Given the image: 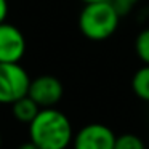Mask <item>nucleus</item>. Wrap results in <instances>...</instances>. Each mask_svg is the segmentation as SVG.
<instances>
[{
  "instance_id": "f257e3e1",
  "label": "nucleus",
  "mask_w": 149,
  "mask_h": 149,
  "mask_svg": "<svg viewBox=\"0 0 149 149\" xmlns=\"http://www.w3.org/2000/svg\"><path fill=\"white\" fill-rule=\"evenodd\" d=\"M29 136L39 149H68L74 130L64 112L56 107H43L29 123Z\"/></svg>"
},
{
  "instance_id": "f03ea898",
  "label": "nucleus",
  "mask_w": 149,
  "mask_h": 149,
  "mask_svg": "<svg viewBox=\"0 0 149 149\" xmlns=\"http://www.w3.org/2000/svg\"><path fill=\"white\" fill-rule=\"evenodd\" d=\"M119 21L120 15L111 5L109 0L85 3L82 8L79 15V29L88 40L101 42L114 36L119 27Z\"/></svg>"
},
{
  "instance_id": "7ed1b4c3",
  "label": "nucleus",
  "mask_w": 149,
  "mask_h": 149,
  "mask_svg": "<svg viewBox=\"0 0 149 149\" xmlns=\"http://www.w3.org/2000/svg\"><path fill=\"white\" fill-rule=\"evenodd\" d=\"M31 77L19 63H0V104H13L29 91Z\"/></svg>"
},
{
  "instance_id": "20e7f679",
  "label": "nucleus",
  "mask_w": 149,
  "mask_h": 149,
  "mask_svg": "<svg viewBox=\"0 0 149 149\" xmlns=\"http://www.w3.org/2000/svg\"><path fill=\"white\" fill-rule=\"evenodd\" d=\"M116 133L104 123H87L72 138V149H114Z\"/></svg>"
},
{
  "instance_id": "39448f33",
  "label": "nucleus",
  "mask_w": 149,
  "mask_h": 149,
  "mask_svg": "<svg viewBox=\"0 0 149 149\" xmlns=\"http://www.w3.org/2000/svg\"><path fill=\"white\" fill-rule=\"evenodd\" d=\"M64 88L59 79L55 75H39L36 79H31L27 96L32 98L40 109L43 107H55L61 101Z\"/></svg>"
},
{
  "instance_id": "423d86ee",
  "label": "nucleus",
  "mask_w": 149,
  "mask_h": 149,
  "mask_svg": "<svg viewBox=\"0 0 149 149\" xmlns=\"http://www.w3.org/2000/svg\"><path fill=\"white\" fill-rule=\"evenodd\" d=\"M26 53L24 34L15 24H0V63H19Z\"/></svg>"
},
{
  "instance_id": "0eeeda50",
  "label": "nucleus",
  "mask_w": 149,
  "mask_h": 149,
  "mask_svg": "<svg viewBox=\"0 0 149 149\" xmlns=\"http://www.w3.org/2000/svg\"><path fill=\"white\" fill-rule=\"evenodd\" d=\"M10 106H11V114H13L15 119L21 123H27V125L36 119V116L40 111V107L37 106V103L32 98L27 96V95L23 98H19V100H16L13 104H10Z\"/></svg>"
},
{
  "instance_id": "6e6552de",
  "label": "nucleus",
  "mask_w": 149,
  "mask_h": 149,
  "mask_svg": "<svg viewBox=\"0 0 149 149\" xmlns=\"http://www.w3.org/2000/svg\"><path fill=\"white\" fill-rule=\"evenodd\" d=\"M132 90L141 101L149 103V66L144 64L133 74Z\"/></svg>"
},
{
  "instance_id": "1a4fd4ad",
  "label": "nucleus",
  "mask_w": 149,
  "mask_h": 149,
  "mask_svg": "<svg viewBox=\"0 0 149 149\" xmlns=\"http://www.w3.org/2000/svg\"><path fill=\"white\" fill-rule=\"evenodd\" d=\"M114 149H146L144 141L135 133H122L116 136Z\"/></svg>"
},
{
  "instance_id": "9d476101",
  "label": "nucleus",
  "mask_w": 149,
  "mask_h": 149,
  "mask_svg": "<svg viewBox=\"0 0 149 149\" xmlns=\"http://www.w3.org/2000/svg\"><path fill=\"white\" fill-rule=\"evenodd\" d=\"M135 52L136 56L143 61V64L149 66V27L143 29L135 39Z\"/></svg>"
},
{
  "instance_id": "9b49d317",
  "label": "nucleus",
  "mask_w": 149,
  "mask_h": 149,
  "mask_svg": "<svg viewBox=\"0 0 149 149\" xmlns=\"http://www.w3.org/2000/svg\"><path fill=\"white\" fill-rule=\"evenodd\" d=\"M109 2H111V5L116 8L117 13L120 15V18H122V16H127V15L135 8V5L138 3L139 0H109Z\"/></svg>"
},
{
  "instance_id": "f8f14e48",
  "label": "nucleus",
  "mask_w": 149,
  "mask_h": 149,
  "mask_svg": "<svg viewBox=\"0 0 149 149\" xmlns=\"http://www.w3.org/2000/svg\"><path fill=\"white\" fill-rule=\"evenodd\" d=\"M7 16H8V2L0 0V24L7 21Z\"/></svg>"
},
{
  "instance_id": "ddd939ff",
  "label": "nucleus",
  "mask_w": 149,
  "mask_h": 149,
  "mask_svg": "<svg viewBox=\"0 0 149 149\" xmlns=\"http://www.w3.org/2000/svg\"><path fill=\"white\" fill-rule=\"evenodd\" d=\"M16 149H39V148H37V146L29 139V141H26V143H23V144H19Z\"/></svg>"
},
{
  "instance_id": "4468645a",
  "label": "nucleus",
  "mask_w": 149,
  "mask_h": 149,
  "mask_svg": "<svg viewBox=\"0 0 149 149\" xmlns=\"http://www.w3.org/2000/svg\"><path fill=\"white\" fill-rule=\"evenodd\" d=\"M84 3H93V2H103V0H82Z\"/></svg>"
},
{
  "instance_id": "2eb2a0df",
  "label": "nucleus",
  "mask_w": 149,
  "mask_h": 149,
  "mask_svg": "<svg viewBox=\"0 0 149 149\" xmlns=\"http://www.w3.org/2000/svg\"><path fill=\"white\" fill-rule=\"evenodd\" d=\"M2 144H3V136H2V132H0V149H2Z\"/></svg>"
}]
</instances>
